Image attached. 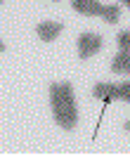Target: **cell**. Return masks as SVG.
Instances as JSON below:
<instances>
[{
	"label": "cell",
	"mask_w": 130,
	"mask_h": 156,
	"mask_svg": "<svg viewBox=\"0 0 130 156\" xmlns=\"http://www.w3.org/2000/svg\"><path fill=\"white\" fill-rule=\"evenodd\" d=\"M50 104H52L54 121H57L64 130H73L76 121H78V107H76V99H73L71 83H52Z\"/></svg>",
	"instance_id": "1"
},
{
	"label": "cell",
	"mask_w": 130,
	"mask_h": 156,
	"mask_svg": "<svg viewBox=\"0 0 130 156\" xmlns=\"http://www.w3.org/2000/svg\"><path fill=\"white\" fill-rule=\"evenodd\" d=\"M102 50V38L97 36V33H83L78 38V55L80 59H88L92 57L95 52H100Z\"/></svg>",
	"instance_id": "2"
},
{
	"label": "cell",
	"mask_w": 130,
	"mask_h": 156,
	"mask_svg": "<svg viewBox=\"0 0 130 156\" xmlns=\"http://www.w3.org/2000/svg\"><path fill=\"white\" fill-rule=\"evenodd\" d=\"M73 10L78 14H85V17H97L104 12V5L100 0H73Z\"/></svg>",
	"instance_id": "3"
},
{
	"label": "cell",
	"mask_w": 130,
	"mask_h": 156,
	"mask_svg": "<svg viewBox=\"0 0 130 156\" xmlns=\"http://www.w3.org/2000/svg\"><path fill=\"white\" fill-rule=\"evenodd\" d=\"M61 29L64 26H61L59 21H43V24H38V38L50 43V40H54L61 33Z\"/></svg>",
	"instance_id": "4"
},
{
	"label": "cell",
	"mask_w": 130,
	"mask_h": 156,
	"mask_svg": "<svg viewBox=\"0 0 130 156\" xmlns=\"http://www.w3.org/2000/svg\"><path fill=\"white\" fill-rule=\"evenodd\" d=\"M92 97L102 99V102L118 99V85H111V83H97L95 90H92Z\"/></svg>",
	"instance_id": "5"
},
{
	"label": "cell",
	"mask_w": 130,
	"mask_h": 156,
	"mask_svg": "<svg viewBox=\"0 0 130 156\" xmlns=\"http://www.w3.org/2000/svg\"><path fill=\"white\" fill-rule=\"evenodd\" d=\"M111 71H114V73H130V52L128 50H121L118 55L114 57Z\"/></svg>",
	"instance_id": "6"
},
{
	"label": "cell",
	"mask_w": 130,
	"mask_h": 156,
	"mask_svg": "<svg viewBox=\"0 0 130 156\" xmlns=\"http://www.w3.org/2000/svg\"><path fill=\"white\" fill-rule=\"evenodd\" d=\"M102 17H104V21H107V24H116V21H118V17H121V7H118V5H107V7H104V12H102Z\"/></svg>",
	"instance_id": "7"
},
{
	"label": "cell",
	"mask_w": 130,
	"mask_h": 156,
	"mask_svg": "<svg viewBox=\"0 0 130 156\" xmlns=\"http://www.w3.org/2000/svg\"><path fill=\"white\" fill-rule=\"evenodd\" d=\"M116 43H118V50H128V52H130V31H123V33H118Z\"/></svg>",
	"instance_id": "8"
},
{
	"label": "cell",
	"mask_w": 130,
	"mask_h": 156,
	"mask_svg": "<svg viewBox=\"0 0 130 156\" xmlns=\"http://www.w3.org/2000/svg\"><path fill=\"white\" fill-rule=\"evenodd\" d=\"M118 99L130 102V80H125V83H121V85H118Z\"/></svg>",
	"instance_id": "9"
},
{
	"label": "cell",
	"mask_w": 130,
	"mask_h": 156,
	"mask_svg": "<svg viewBox=\"0 0 130 156\" xmlns=\"http://www.w3.org/2000/svg\"><path fill=\"white\" fill-rule=\"evenodd\" d=\"M2 50H5V45H2V40H0V52H2Z\"/></svg>",
	"instance_id": "10"
},
{
	"label": "cell",
	"mask_w": 130,
	"mask_h": 156,
	"mask_svg": "<svg viewBox=\"0 0 130 156\" xmlns=\"http://www.w3.org/2000/svg\"><path fill=\"white\" fill-rule=\"evenodd\" d=\"M123 5H128V7H130V0H123Z\"/></svg>",
	"instance_id": "11"
},
{
	"label": "cell",
	"mask_w": 130,
	"mask_h": 156,
	"mask_svg": "<svg viewBox=\"0 0 130 156\" xmlns=\"http://www.w3.org/2000/svg\"><path fill=\"white\" fill-rule=\"evenodd\" d=\"M125 130H130V121H128V123H125Z\"/></svg>",
	"instance_id": "12"
},
{
	"label": "cell",
	"mask_w": 130,
	"mask_h": 156,
	"mask_svg": "<svg viewBox=\"0 0 130 156\" xmlns=\"http://www.w3.org/2000/svg\"><path fill=\"white\" fill-rule=\"evenodd\" d=\"M54 2H57V0H54Z\"/></svg>",
	"instance_id": "13"
},
{
	"label": "cell",
	"mask_w": 130,
	"mask_h": 156,
	"mask_svg": "<svg viewBox=\"0 0 130 156\" xmlns=\"http://www.w3.org/2000/svg\"><path fill=\"white\" fill-rule=\"evenodd\" d=\"M0 2H2V0H0Z\"/></svg>",
	"instance_id": "14"
}]
</instances>
